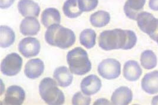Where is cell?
<instances>
[{
  "instance_id": "obj_1",
  "label": "cell",
  "mask_w": 158,
  "mask_h": 105,
  "mask_svg": "<svg viewBox=\"0 0 158 105\" xmlns=\"http://www.w3.org/2000/svg\"><path fill=\"white\" fill-rule=\"evenodd\" d=\"M137 37L131 30L114 29L105 31L99 36V45L106 51L114 49L129 50L136 45Z\"/></svg>"
},
{
  "instance_id": "obj_2",
  "label": "cell",
  "mask_w": 158,
  "mask_h": 105,
  "mask_svg": "<svg viewBox=\"0 0 158 105\" xmlns=\"http://www.w3.org/2000/svg\"><path fill=\"white\" fill-rule=\"evenodd\" d=\"M45 39L51 46L67 49L74 44L76 36L72 30L59 24H54L48 28Z\"/></svg>"
},
{
  "instance_id": "obj_3",
  "label": "cell",
  "mask_w": 158,
  "mask_h": 105,
  "mask_svg": "<svg viewBox=\"0 0 158 105\" xmlns=\"http://www.w3.org/2000/svg\"><path fill=\"white\" fill-rule=\"evenodd\" d=\"M67 61L70 72L77 75H84L89 72L92 64L86 51L81 47H76L68 52Z\"/></svg>"
},
{
  "instance_id": "obj_4",
  "label": "cell",
  "mask_w": 158,
  "mask_h": 105,
  "mask_svg": "<svg viewBox=\"0 0 158 105\" xmlns=\"http://www.w3.org/2000/svg\"><path fill=\"white\" fill-rule=\"evenodd\" d=\"M40 94L48 105H62L64 103V95L57 87L53 79L46 78L43 79L39 85Z\"/></svg>"
},
{
  "instance_id": "obj_5",
  "label": "cell",
  "mask_w": 158,
  "mask_h": 105,
  "mask_svg": "<svg viewBox=\"0 0 158 105\" xmlns=\"http://www.w3.org/2000/svg\"><path fill=\"white\" fill-rule=\"evenodd\" d=\"M23 65V59L17 53H11L2 60L1 70L4 74L13 76L20 72Z\"/></svg>"
},
{
  "instance_id": "obj_6",
  "label": "cell",
  "mask_w": 158,
  "mask_h": 105,
  "mask_svg": "<svg viewBox=\"0 0 158 105\" xmlns=\"http://www.w3.org/2000/svg\"><path fill=\"white\" fill-rule=\"evenodd\" d=\"M99 74L104 79L112 80L118 78L121 73V65L118 60L107 59L103 60L98 66Z\"/></svg>"
},
{
  "instance_id": "obj_7",
  "label": "cell",
  "mask_w": 158,
  "mask_h": 105,
  "mask_svg": "<svg viewBox=\"0 0 158 105\" xmlns=\"http://www.w3.org/2000/svg\"><path fill=\"white\" fill-rule=\"evenodd\" d=\"M19 50L26 58L34 57L39 53L40 50L39 41L33 37L24 38L19 44Z\"/></svg>"
},
{
  "instance_id": "obj_8",
  "label": "cell",
  "mask_w": 158,
  "mask_h": 105,
  "mask_svg": "<svg viewBox=\"0 0 158 105\" xmlns=\"http://www.w3.org/2000/svg\"><path fill=\"white\" fill-rule=\"evenodd\" d=\"M25 98V92L21 87L11 86L7 89L4 103L6 105H21Z\"/></svg>"
},
{
  "instance_id": "obj_9",
  "label": "cell",
  "mask_w": 158,
  "mask_h": 105,
  "mask_svg": "<svg viewBox=\"0 0 158 105\" xmlns=\"http://www.w3.org/2000/svg\"><path fill=\"white\" fill-rule=\"evenodd\" d=\"M82 92L87 96L94 94L99 92L102 87V82L96 75H89L81 82Z\"/></svg>"
},
{
  "instance_id": "obj_10",
  "label": "cell",
  "mask_w": 158,
  "mask_h": 105,
  "mask_svg": "<svg viewBox=\"0 0 158 105\" xmlns=\"http://www.w3.org/2000/svg\"><path fill=\"white\" fill-rule=\"evenodd\" d=\"M18 9L20 13L25 17H37L40 11L39 6L33 0H20Z\"/></svg>"
},
{
  "instance_id": "obj_11",
  "label": "cell",
  "mask_w": 158,
  "mask_h": 105,
  "mask_svg": "<svg viewBox=\"0 0 158 105\" xmlns=\"http://www.w3.org/2000/svg\"><path fill=\"white\" fill-rule=\"evenodd\" d=\"M44 70V63L39 59L29 60L27 63L24 73L29 79H35L39 78Z\"/></svg>"
},
{
  "instance_id": "obj_12",
  "label": "cell",
  "mask_w": 158,
  "mask_h": 105,
  "mask_svg": "<svg viewBox=\"0 0 158 105\" xmlns=\"http://www.w3.org/2000/svg\"><path fill=\"white\" fill-rule=\"evenodd\" d=\"M132 90L127 87H120L117 89L112 94L111 101L114 105H128L132 102Z\"/></svg>"
},
{
  "instance_id": "obj_13",
  "label": "cell",
  "mask_w": 158,
  "mask_h": 105,
  "mask_svg": "<svg viewBox=\"0 0 158 105\" xmlns=\"http://www.w3.org/2000/svg\"><path fill=\"white\" fill-rule=\"evenodd\" d=\"M142 87L147 93H158V71L155 70L146 74L142 80Z\"/></svg>"
},
{
  "instance_id": "obj_14",
  "label": "cell",
  "mask_w": 158,
  "mask_h": 105,
  "mask_svg": "<svg viewBox=\"0 0 158 105\" xmlns=\"http://www.w3.org/2000/svg\"><path fill=\"white\" fill-rule=\"evenodd\" d=\"M146 0H127L124 6L126 16L133 20H136L139 14L142 12Z\"/></svg>"
},
{
  "instance_id": "obj_15",
  "label": "cell",
  "mask_w": 158,
  "mask_h": 105,
  "mask_svg": "<svg viewBox=\"0 0 158 105\" xmlns=\"http://www.w3.org/2000/svg\"><path fill=\"white\" fill-rule=\"evenodd\" d=\"M142 70L138 63L134 60L128 61L123 67V76L126 80L135 82L138 80L141 76Z\"/></svg>"
},
{
  "instance_id": "obj_16",
  "label": "cell",
  "mask_w": 158,
  "mask_h": 105,
  "mask_svg": "<svg viewBox=\"0 0 158 105\" xmlns=\"http://www.w3.org/2000/svg\"><path fill=\"white\" fill-rule=\"evenodd\" d=\"M72 73L67 67L61 66L54 70L53 77L57 82L58 85L62 87H66L72 83L73 77Z\"/></svg>"
},
{
  "instance_id": "obj_17",
  "label": "cell",
  "mask_w": 158,
  "mask_h": 105,
  "mask_svg": "<svg viewBox=\"0 0 158 105\" xmlns=\"http://www.w3.org/2000/svg\"><path fill=\"white\" fill-rule=\"evenodd\" d=\"M40 24L34 17H26L21 21L20 32L24 36H34L39 32Z\"/></svg>"
},
{
  "instance_id": "obj_18",
  "label": "cell",
  "mask_w": 158,
  "mask_h": 105,
  "mask_svg": "<svg viewBox=\"0 0 158 105\" xmlns=\"http://www.w3.org/2000/svg\"><path fill=\"white\" fill-rule=\"evenodd\" d=\"M60 19L59 11L54 8H47L41 14V23L47 28L54 24H59Z\"/></svg>"
},
{
  "instance_id": "obj_19",
  "label": "cell",
  "mask_w": 158,
  "mask_h": 105,
  "mask_svg": "<svg viewBox=\"0 0 158 105\" xmlns=\"http://www.w3.org/2000/svg\"><path fill=\"white\" fill-rule=\"evenodd\" d=\"M15 33L9 27L2 26L0 27V46L7 48L11 46L15 41Z\"/></svg>"
},
{
  "instance_id": "obj_20",
  "label": "cell",
  "mask_w": 158,
  "mask_h": 105,
  "mask_svg": "<svg viewBox=\"0 0 158 105\" xmlns=\"http://www.w3.org/2000/svg\"><path fill=\"white\" fill-rule=\"evenodd\" d=\"M63 10L65 15L70 19L76 18L83 13L79 7L78 0H67L63 5Z\"/></svg>"
},
{
  "instance_id": "obj_21",
  "label": "cell",
  "mask_w": 158,
  "mask_h": 105,
  "mask_svg": "<svg viewBox=\"0 0 158 105\" xmlns=\"http://www.w3.org/2000/svg\"><path fill=\"white\" fill-rule=\"evenodd\" d=\"M110 20V14L105 11H99L93 14L90 19L92 25L98 28L106 26Z\"/></svg>"
},
{
  "instance_id": "obj_22",
  "label": "cell",
  "mask_w": 158,
  "mask_h": 105,
  "mask_svg": "<svg viewBox=\"0 0 158 105\" xmlns=\"http://www.w3.org/2000/svg\"><path fill=\"white\" fill-rule=\"evenodd\" d=\"M96 34L92 29H86L80 35V41L81 45L90 49L96 44Z\"/></svg>"
},
{
  "instance_id": "obj_23",
  "label": "cell",
  "mask_w": 158,
  "mask_h": 105,
  "mask_svg": "<svg viewBox=\"0 0 158 105\" xmlns=\"http://www.w3.org/2000/svg\"><path fill=\"white\" fill-rule=\"evenodd\" d=\"M140 63L142 66L145 69H152L155 68L157 65L156 56L151 50H146L141 54Z\"/></svg>"
},
{
  "instance_id": "obj_24",
  "label": "cell",
  "mask_w": 158,
  "mask_h": 105,
  "mask_svg": "<svg viewBox=\"0 0 158 105\" xmlns=\"http://www.w3.org/2000/svg\"><path fill=\"white\" fill-rule=\"evenodd\" d=\"M155 19L152 14L148 12H141L136 19L138 26L143 32L146 33L149 27Z\"/></svg>"
},
{
  "instance_id": "obj_25",
  "label": "cell",
  "mask_w": 158,
  "mask_h": 105,
  "mask_svg": "<svg viewBox=\"0 0 158 105\" xmlns=\"http://www.w3.org/2000/svg\"><path fill=\"white\" fill-rule=\"evenodd\" d=\"M80 10L83 12H89L93 10L98 6V0H78Z\"/></svg>"
},
{
  "instance_id": "obj_26",
  "label": "cell",
  "mask_w": 158,
  "mask_h": 105,
  "mask_svg": "<svg viewBox=\"0 0 158 105\" xmlns=\"http://www.w3.org/2000/svg\"><path fill=\"white\" fill-rule=\"evenodd\" d=\"M91 98L87 95L83 94L81 92L76 93L72 99L73 105H90Z\"/></svg>"
},
{
  "instance_id": "obj_27",
  "label": "cell",
  "mask_w": 158,
  "mask_h": 105,
  "mask_svg": "<svg viewBox=\"0 0 158 105\" xmlns=\"http://www.w3.org/2000/svg\"><path fill=\"white\" fill-rule=\"evenodd\" d=\"M149 28L147 34L158 44V19H155Z\"/></svg>"
},
{
  "instance_id": "obj_28",
  "label": "cell",
  "mask_w": 158,
  "mask_h": 105,
  "mask_svg": "<svg viewBox=\"0 0 158 105\" xmlns=\"http://www.w3.org/2000/svg\"><path fill=\"white\" fill-rule=\"evenodd\" d=\"M14 0H1L0 7L2 9H6L10 7L13 4Z\"/></svg>"
},
{
  "instance_id": "obj_29",
  "label": "cell",
  "mask_w": 158,
  "mask_h": 105,
  "mask_svg": "<svg viewBox=\"0 0 158 105\" xmlns=\"http://www.w3.org/2000/svg\"><path fill=\"white\" fill-rule=\"evenodd\" d=\"M149 6L153 11H158V0H150Z\"/></svg>"
},
{
  "instance_id": "obj_30",
  "label": "cell",
  "mask_w": 158,
  "mask_h": 105,
  "mask_svg": "<svg viewBox=\"0 0 158 105\" xmlns=\"http://www.w3.org/2000/svg\"><path fill=\"white\" fill-rule=\"evenodd\" d=\"M152 104L153 105H158V96H156L155 98L153 99V101H152Z\"/></svg>"
}]
</instances>
